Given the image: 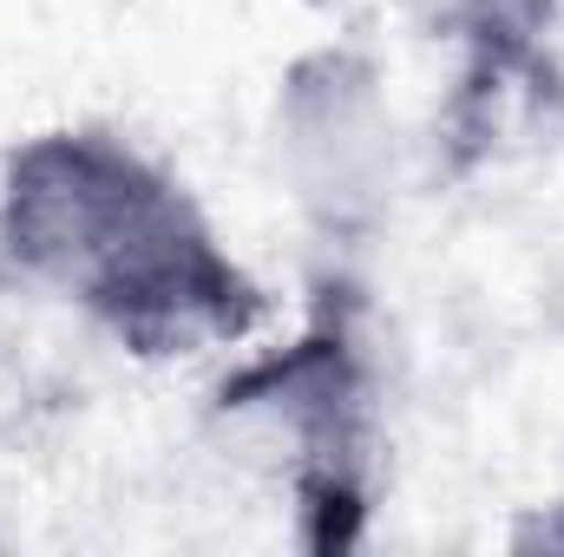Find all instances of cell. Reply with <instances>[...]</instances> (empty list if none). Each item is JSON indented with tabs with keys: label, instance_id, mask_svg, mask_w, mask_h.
<instances>
[{
	"label": "cell",
	"instance_id": "cell-1",
	"mask_svg": "<svg viewBox=\"0 0 564 557\" xmlns=\"http://www.w3.org/2000/svg\"><path fill=\"white\" fill-rule=\"evenodd\" d=\"M0 263L151 368L250 348L276 321L204 197L112 125H46L7 144Z\"/></svg>",
	"mask_w": 564,
	"mask_h": 557
},
{
	"label": "cell",
	"instance_id": "cell-2",
	"mask_svg": "<svg viewBox=\"0 0 564 557\" xmlns=\"http://www.w3.org/2000/svg\"><path fill=\"white\" fill-rule=\"evenodd\" d=\"M217 407L257 419L289 459L295 538L308 551H355L375 512L381 472V354L368 321V288L348 263H328L289 341L257 348Z\"/></svg>",
	"mask_w": 564,
	"mask_h": 557
},
{
	"label": "cell",
	"instance_id": "cell-3",
	"mask_svg": "<svg viewBox=\"0 0 564 557\" xmlns=\"http://www.w3.org/2000/svg\"><path fill=\"white\" fill-rule=\"evenodd\" d=\"M453 79L440 106L446 171L486 164L499 144L564 99V0H453Z\"/></svg>",
	"mask_w": 564,
	"mask_h": 557
},
{
	"label": "cell",
	"instance_id": "cell-4",
	"mask_svg": "<svg viewBox=\"0 0 564 557\" xmlns=\"http://www.w3.org/2000/svg\"><path fill=\"white\" fill-rule=\"evenodd\" d=\"M282 157L302 210L315 217V237L341 263L348 237L381 204V99L375 73L355 53H315L282 86Z\"/></svg>",
	"mask_w": 564,
	"mask_h": 557
},
{
	"label": "cell",
	"instance_id": "cell-5",
	"mask_svg": "<svg viewBox=\"0 0 564 557\" xmlns=\"http://www.w3.org/2000/svg\"><path fill=\"white\" fill-rule=\"evenodd\" d=\"M512 545H519V551H564V499L558 505H539V512L512 532Z\"/></svg>",
	"mask_w": 564,
	"mask_h": 557
}]
</instances>
